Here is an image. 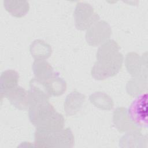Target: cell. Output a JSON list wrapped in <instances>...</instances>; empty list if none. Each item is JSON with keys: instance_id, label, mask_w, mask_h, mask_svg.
I'll use <instances>...</instances> for the list:
<instances>
[{"instance_id": "5", "label": "cell", "mask_w": 148, "mask_h": 148, "mask_svg": "<svg viewBox=\"0 0 148 148\" xmlns=\"http://www.w3.org/2000/svg\"><path fill=\"white\" fill-rule=\"evenodd\" d=\"M111 33L110 25L107 22L102 20L96 23L88 29L86 39L89 45L95 47L107 41Z\"/></svg>"}, {"instance_id": "13", "label": "cell", "mask_w": 148, "mask_h": 148, "mask_svg": "<svg viewBox=\"0 0 148 148\" xmlns=\"http://www.w3.org/2000/svg\"><path fill=\"white\" fill-rule=\"evenodd\" d=\"M3 4L6 10L17 18L24 16L29 9V3L26 1H4Z\"/></svg>"}, {"instance_id": "15", "label": "cell", "mask_w": 148, "mask_h": 148, "mask_svg": "<svg viewBox=\"0 0 148 148\" xmlns=\"http://www.w3.org/2000/svg\"><path fill=\"white\" fill-rule=\"evenodd\" d=\"M91 102L96 107L103 110H110L113 107L112 99L103 92H95L89 97Z\"/></svg>"}, {"instance_id": "6", "label": "cell", "mask_w": 148, "mask_h": 148, "mask_svg": "<svg viewBox=\"0 0 148 148\" xmlns=\"http://www.w3.org/2000/svg\"><path fill=\"white\" fill-rule=\"evenodd\" d=\"M113 122L120 131H140V127L135 124L130 119L127 110L124 108H119L114 112Z\"/></svg>"}, {"instance_id": "2", "label": "cell", "mask_w": 148, "mask_h": 148, "mask_svg": "<svg viewBox=\"0 0 148 148\" xmlns=\"http://www.w3.org/2000/svg\"><path fill=\"white\" fill-rule=\"evenodd\" d=\"M35 145L38 147H72L74 136L69 128L59 131L36 130Z\"/></svg>"}, {"instance_id": "4", "label": "cell", "mask_w": 148, "mask_h": 148, "mask_svg": "<svg viewBox=\"0 0 148 148\" xmlns=\"http://www.w3.org/2000/svg\"><path fill=\"white\" fill-rule=\"evenodd\" d=\"M147 94L146 93L138 96L131 104L127 110L130 120L136 125L147 126Z\"/></svg>"}, {"instance_id": "10", "label": "cell", "mask_w": 148, "mask_h": 148, "mask_svg": "<svg viewBox=\"0 0 148 148\" xmlns=\"http://www.w3.org/2000/svg\"><path fill=\"white\" fill-rule=\"evenodd\" d=\"M84 94L74 91L68 94L64 102V110L68 116H72L77 113L82 108L85 101Z\"/></svg>"}, {"instance_id": "9", "label": "cell", "mask_w": 148, "mask_h": 148, "mask_svg": "<svg viewBox=\"0 0 148 148\" xmlns=\"http://www.w3.org/2000/svg\"><path fill=\"white\" fill-rule=\"evenodd\" d=\"M19 75L12 69L3 71L1 75L0 88L1 97L5 96L10 91L18 86Z\"/></svg>"}, {"instance_id": "1", "label": "cell", "mask_w": 148, "mask_h": 148, "mask_svg": "<svg viewBox=\"0 0 148 148\" xmlns=\"http://www.w3.org/2000/svg\"><path fill=\"white\" fill-rule=\"evenodd\" d=\"M119 50L120 47L114 40L106 41L98 48L97 61L91 71L95 79L104 80L119 72L123 62V56Z\"/></svg>"}, {"instance_id": "11", "label": "cell", "mask_w": 148, "mask_h": 148, "mask_svg": "<svg viewBox=\"0 0 148 148\" xmlns=\"http://www.w3.org/2000/svg\"><path fill=\"white\" fill-rule=\"evenodd\" d=\"M125 65L130 73L136 76H140L144 73V70L146 71V64L135 53H129L127 55Z\"/></svg>"}, {"instance_id": "3", "label": "cell", "mask_w": 148, "mask_h": 148, "mask_svg": "<svg viewBox=\"0 0 148 148\" xmlns=\"http://www.w3.org/2000/svg\"><path fill=\"white\" fill-rule=\"evenodd\" d=\"M74 17L75 27L79 30L89 29L99 20V16L94 11V8L90 4L84 2H79L77 4Z\"/></svg>"}, {"instance_id": "7", "label": "cell", "mask_w": 148, "mask_h": 148, "mask_svg": "<svg viewBox=\"0 0 148 148\" xmlns=\"http://www.w3.org/2000/svg\"><path fill=\"white\" fill-rule=\"evenodd\" d=\"M5 97L18 109L25 110L29 108L28 91L19 86L8 93Z\"/></svg>"}, {"instance_id": "12", "label": "cell", "mask_w": 148, "mask_h": 148, "mask_svg": "<svg viewBox=\"0 0 148 148\" xmlns=\"http://www.w3.org/2000/svg\"><path fill=\"white\" fill-rule=\"evenodd\" d=\"M30 53L35 60H45L51 54L50 45L43 40H34L30 46Z\"/></svg>"}, {"instance_id": "14", "label": "cell", "mask_w": 148, "mask_h": 148, "mask_svg": "<svg viewBox=\"0 0 148 148\" xmlns=\"http://www.w3.org/2000/svg\"><path fill=\"white\" fill-rule=\"evenodd\" d=\"M32 70L35 78L41 82L45 81L54 73L52 66L45 60H35Z\"/></svg>"}, {"instance_id": "8", "label": "cell", "mask_w": 148, "mask_h": 148, "mask_svg": "<svg viewBox=\"0 0 148 148\" xmlns=\"http://www.w3.org/2000/svg\"><path fill=\"white\" fill-rule=\"evenodd\" d=\"M42 82L50 96L61 95L66 90V82L57 72H54L49 78Z\"/></svg>"}]
</instances>
